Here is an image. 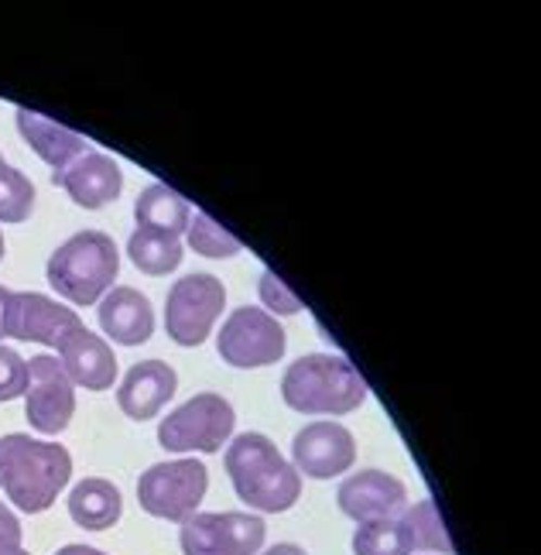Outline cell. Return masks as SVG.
<instances>
[{
    "label": "cell",
    "instance_id": "cell-1",
    "mask_svg": "<svg viewBox=\"0 0 541 555\" xmlns=\"http://www.w3.org/2000/svg\"><path fill=\"white\" fill-rule=\"evenodd\" d=\"M69 477L73 456L62 446L38 442L21 433L0 439V487H4L8 501L25 515L49 511Z\"/></svg>",
    "mask_w": 541,
    "mask_h": 555
},
{
    "label": "cell",
    "instance_id": "cell-2",
    "mask_svg": "<svg viewBox=\"0 0 541 555\" xmlns=\"http://www.w3.org/2000/svg\"><path fill=\"white\" fill-rule=\"evenodd\" d=\"M227 474L233 480L236 498L254 511H268V515L288 511L301 494L298 469L261 433H244L230 442Z\"/></svg>",
    "mask_w": 541,
    "mask_h": 555
},
{
    "label": "cell",
    "instance_id": "cell-3",
    "mask_svg": "<svg viewBox=\"0 0 541 555\" xmlns=\"http://www.w3.org/2000/svg\"><path fill=\"white\" fill-rule=\"evenodd\" d=\"M281 398L301 415H346L366 401V384L350 360L333 353L298 357L281 380Z\"/></svg>",
    "mask_w": 541,
    "mask_h": 555
},
{
    "label": "cell",
    "instance_id": "cell-4",
    "mask_svg": "<svg viewBox=\"0 0 541 555\" xmlns=\"http://www.w3.org/2000/svg\"><path fill=\"white\" fill-rule=\"evenodd\" d=\"M120 254L114 237L82 230L49 258V285L76 306H93L106 288H114Z\"/></svg>",
    "mask_w": 541,
    "mask_h": 555
},
{
    "label": "cell",
    "instance_id": "cell-5",
    "mask_svg": "<svg viewBox=\"0 0 541 555\" xmlns=\"http://www.w3.org/2000/svg\"><path fill=\"white\" fill-rule=\"evenodd\" d=\"M233 422V404L223 395H196L158 425V442L168 453H216L230 439Z\"/></svg>",
    "mask_w": 541,
    "mask_h": 555
},
{
    "label": "cell",
    "instance_id": "cell-6",
    "mask_svg": "<svg viewBox=\"0 0 541 555\" xmlns=\"http://www.w3.org/2000/svg\"><path fill=\"white\" fill-rule=\"evenodd\" d=\"M209 474L199 460H171L151 466L138 480V501L147 515L165 521H189L206 498Z\"/></svg>",
    "mask_w": 541,
    "mask_h": 555
},
{
    "label": "cell",
    "instance_id": "cell-7",
    "mask_svg": "<svg viewBox=\"0 0 541 555\" xmlns=\"http://www.w3.org/2000/svg\"><path fill=\"white\" fill-rule=\"evenodd\" d=\"M227 306V288L212 274H185L165 302V330L179 347H199Z\"/></svg>",
    "mask_w": 541,
    "mask_h": 555
},
{
    "label": "cell",
    "instance_id": "cell-8",
    "mask_svg": "<svg viewBox=\"0 0 541 555\" xmlns=\"http://www.w3.org/2000/svg\"><path fill=\"white\" fill-rule=\"evenodd\" d=\"M216 350L227 360L230 367H268L274 360L285 357V330L278 326V319L241 306L236 312H230V319L223 323V333L216 339Z\"/></svg>",
    "mask_w": 541,
    "mask_h": 555
},
{
    "label": "cell",
    "instance_id": "cell-9",
    "mask_svg": "<svg viewBox=\"0 0 541 555\" xmlns=\"http://www.w3.org/2000/svg\"><path fill=\"white\" fill-rule=\"evenodd\" d=\"M268 528L261 518L244 511L223 515H192L182 521V552L185 555H257L265 545Z\"/></svg>",
    "mask_w": 541,
    "mask_h": 555
},
{
    "label": "cell",
    "instance_id": "cell-10",
    "mask_svg": "<svg viewBox=\"0 0 541 555\" xmlns=\"http://www.w3.org/2000/svg\"><path fill=\"white\" fill-rule=\"evenodd\" d=\"M73 412H76V391L62 364L49 353L31 357L28 388H25V415L31 422V429H38L41 436H59L69 425Z\"/></svg>",
    "mask_w": 541,
    "mask_h": 555
},
{
    "label": "cell",
    "instance_id": "cell-11",
    "mask_svg": "<svg viewBox=\"0 0 541 555\" xmlns=\"http://www.w3.org/2000/svg\"><path fill=\"white\" fill-rule=\"evenodd\" d=\"M79 315L69 306L52 302L49 295L38 292H11L8 312H4V336L28 339V344L62 347L73 330H79Z\"/></svg>",
    "mask_w": 541,
    "mask_h": 555
},
{
    "label": "cell",
    "instance_id": "cell-12",
    "mask_svg": "<svg viewBox=\"0 0 541 555\" xmlns=\"http://www.w3.org/2000/svg\"><path fill=\"white\" fill-rule=\"evenodd\" d=\"M292 460L298 474L312 480L339 477L357 460V442L339 422H312L292 442Z\"/></svg>",
    "mask_w": 541,
    "mask_h": 555
},
{
    "label": "cell",
    "instance_id": "cell-13",
    "mask_svg": "<svg viewBox=\"0 0 541 555\" xmlns=\"http://www.w3.org/2000/svg\"><path fill=\"white\" fill-rule=\"evenodd\" d=\"M336 501H339L346 518H353V521L363 525V521H384V518L401 515V511L408 507V490L391 474H381V469H363V474L339 483Z\"/></svg>",
    "mask_w": 541,
    "mask_h": 555
},
{
    "label": "cell",
    "instance_id": "cell-14",
    "mask_svg": "<svg viewBox=\"0 0 541 555\" xmlns=\"http://www.w3.org/2000/svg\"><path fill=\"white\" fill-rule=\"evenodd\" d=\"M62 357V371L73 384L90 391H106L117 377V357L106 347V339H100L96 333H90L86 326L73 330L59 347Z\"/></svg>",
    "mask_w": 541,
    "mask_h": 555
},
{
    "label": "cell",
    "instance_id": "cell-15",
    "mask_svg": "<svg viewBox=\"0 0 541 555\" xmlns=\"http://www.w3.org/2000/svg\"><path fill=\"white\" fill-rule=\"evenodd\" d=\"M176 384L179 377L165 360H144V364H134L120 380L117 404L127 418L147 422L165 409L171 395H176Z\"/></svg>",
    "mask_w": 541,
    "mask_h": 555
},
{
    "label": "cell",
    "instance_id": "cell-16",
    "mask_svg": "<svg viewBox=\"0 0 541 555\" xmlns=\"http://www.w3.org/2000/svg\"><path fill=\"white\" fill-rule=\"evenodd\" d=\"M52 182L66 189L73 203L82 209H100L106 203H114L124 189V176L117 162L106 158L103 152H86L62 176H52Z\"/></svg>",
    "mask_w": 541,
    "mask_h": 555
},
{
    "label": "cell",
    "instance_id": "cell-17",
    "mask_svg": "<svg viewBox=\"0 0 541 555\" xmlns=\"http://www.w3.org/2000/svg\"><path fill=\"white\" fill-rule=\"evenodd\" d=\"M100 330L124 347H138L147 344L151 333H155V312L151 302L134 292V288H114L111 295L100 302Z\"/></svg>",
    "mask_w": 541,
    "mask_h": 555
},
{
    "label": "cell",
    "instance_id": "cell-18",
    "mask_svg": "<svg viewBox=\"0 0 541 555\" xmlns=\"http://www.w3.org/2000/svg\"><path fill=\"white\" fill-rule=\"evenodd\" d=\"M17 131L35 147V155L41 162L52 165V176H62L76 158H82L86 152H90L76 131H69V127H59L55 120L31 114V111H17Z\"/></svg>",
    "mask_w": 541,
    "mask_h": 555
},
{
    "label": "cell",
    "instance_id": "cell-19",
    "mask_svg": "<svg viewBox=\"0 0 541 555\" xmlns=\"http://www.w3.org/2000/svg\"><path fill=\"white\" fill-rule=\"evenodd\" d=\"M124 498L111 480H82L69 494V515L86 531H106L120 521Z\"/></svg>",
    "mask_w": 541,
    "mask_h": 555
},
{
    "label": "cell",
    "instance_id": "cell-20",
    "mask_svg": "<svg viewBox=\"0 0 541 555\" xmlns=\"http://www.w3.org/2000/svg\"><path fill=\"white\" fill-rule=\"evenodd\" d=\"M134 220L144 230H155V233H168V237H179V233L189 230V203L179 196L176 189L168 185H147L141 192V199L134 206Z\"/></svg>",
    "mask_w": 541,
    "mask_h": 555
},
{
    "label": "cell",
    "instance_id": "cell-21",
    "mask_svg": "<svg viewBox=\"0 0 541 555\" xmlns=\"http://www.w3.org/2000/svg\"><path fill=\"white\" fill-rule=\"evenodd\" d=\"M127 258L144 274H168L182 264V244L179 237H168V233L138 227L131 233V241H127Z\"/></svg>",
    "mask_w": 541,
    "mask_h": 555
},
{
    "label": "cell",
    "instance_id": "cell-22",
    "mask_svg": "<svg viewBox=\"0 0 541 555\" xmlns=\"http://www.w3.org/2000/svg\"><path fill=\"white\" fill-rule=\"evenodd\" d=\"M404 531H408V542L411 548H428V552H452V542L442 528V518L431 501H418L404 507V518H401Z\"/></svg>",
    "mask_w": 541,
    "mask_h": 555
},
{
    "label": "cell",
    "instance_id": "cell-23",
    "mask_svg": "<svg viewBox=\"0 0 541 555\" xmlns=\"http://www.w3.org/2000/svg\"><path fill=\"white\" fill-rule=\"evenodd\" d=\"M353 552L357 555H411L408 531L398 518L384 521H363L353 535Z\"/></svg>",
    "mask_w": 541,
    "mask_h": 555
},
{
    "label": "cell",
    "instance_id": "cell-24",
    "mask_svg": "<svg viewBox=\"0 0 541 555\" xmlns=\"http://www.w3.org/2000/svg\"><path fill=\"white\" fill-rule=\"evenodd\" d=\"M189 247L203 254V258H212V261H223V258H233V254H241V241L233 237L230 230H223L212 217L206 212H196V217L189 220Z\"/></svg>",
    "mask_w": 541,
    "mask_h": 555
},
{
    "label": "cell",
    "instance_id": "cell-25",
    "mask_svg": "<svg viewBox=\"0 0 541 555\" xmlns=\"http://www.w3.org/2000/svg\"><path fill=\"white\" fill-rule=\"evenodd\" d=\"M31 209H35V185L17 168L4 165V172H0V220L21 223L31 217Z\"/></svg>",
    "mask_w": 541,
    "mask_h": 555
},
{
    "label": "cell",
    "instance_id": "cell-26",
    "mask_svg": "<svg viewBox=\"0 0 541 555\" xmlns=\"http://www.w3.org/2000/svg\"><path fill=\"white\" fill-rule=\"evenodd\" d=\"M28 388V364L14 350L0 347V401H14Z\"/></svg>",
    "mask_w": 541,
    "mask_h": 555
},
{
    "label": "cell",
    "instance_id": "cell-27",
    "mask_svg": "<svg viewBox=\"0 0 541 555\" xmlns=\"http://www.w3.org/2000/svg\"><path fill=\"white\" fill-rule=\"evenodd\" d=\"M261 298H265V306H268V309H274V312H281V315H292V312L301 309L298 298H295V295L285 288V282H281V278H274L271 271L261 274Z\"/></svg>",
    "mask_w": 541,
    "mask_h": 555
},
{
    "label": "cell",
    "instance_id": "cell-28",
    "mask_svg": "<svg viewBox=\"0 0 541 555\" xmlns=\"http://www.w3.org/2000/svg\"><path fill=\"white\" fill-rule=\"evenodd\" d=\"M0 555H28L21 548V521L0 504Z\"/></svg>",
    "mask_w": 541,
    "mask_h": 555
},
{
    "label": "cell",
    "instance_id": "cell-29",
    "mask_svg": "<svg viewBox=\"0 0 541 555\" xmlns=\"http://www.w3.org/2000/svg\"><path fill=\"white\" fill-rule=\"evenodd\" d=\"M55 555H106V552L90 548V545H66V548H59Z\"/></svg>",
    "mask_w": 541,
    "mask_h": 555
},
{
    "label": "cell",
    "instance_id": "cell-30",
    "mask_svg": "<svg viewBox=\"0 0 541 555\" xmlns=\"http://www.w3.org/2000/svg\"><path fill=\"white\" fill-rule=\"evenodd\" d=\"M265 555H306V548H298V545H274Z\"/></svg>",
    "mask_w": 541,
    "mask_h": 555
},
{
    "label": "cell",
    "instance_id": "cell-31",
    "mask_svg": "<svg viewBox=\"0 0 541 555\" xmlns=\"http://www.w3.org/2000/svg\"><path fill=\"white\" fill-rule=\"evenodd\" d=\"M8 298H11V292L0 285V339H4V312H8Z\"/></svg>",
    "mask_w": 541,
    "mask_h": 555
},
{
    "label": "cell",
    "instance_id": "cell-32",
    "mask_svg": "<svg viewBox=\"0 0 541 555\" xmlns=\"http://www.w3.org/2000/svg\"><path fill=\"white\" fill-rule=\"evenodd\" d=\"M0 258H4V233H0Z\"/></svg>",
    "mask_w": 541,
    "mask_h": 555
},
{
    "label": "cell",
    "instance_id": "cell-33",
    "mask_svg": "<svg viewBox=\"0 0 541 555\" xmlns=\"http://www.w3.org/2000/svg\"><path fill=\"white\" fill-rule=\"evenodd\" d=\"M0 172H4V158H0Z\"/></svg>",
    "mask_w": 541,
    "mask_h": 555
}]
</instances>
